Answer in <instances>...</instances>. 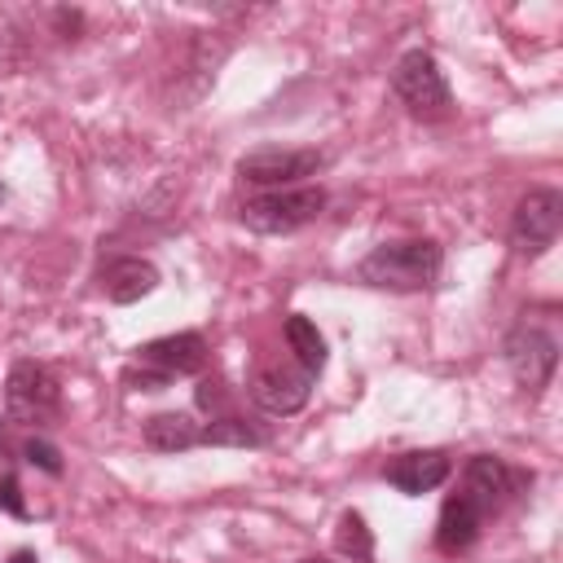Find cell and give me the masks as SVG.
I'll return each mask as SVG.
<instances>
[{
    "instance_id": "obj_1",
    "label": "cell",
    "mask_w": 563,
    "mask_h": 563,
    "mask_svg": "<svg viewBox=\"0 0 563 563\" xmlns=\"http://www.w3.org/2000/svg\"><path fill=\"white\" fill-rule=\"evenodd\" d=\"M440 264H444V255L431 238H405V242L374 246L356 264V277L378 290H427L440 277Z\"/></svg>"
},
{
    "instance_id": "obj_2",
    "label": "cell",
    "mask_w": 563,
    "mask_h": 563,
    "mask_svg": "<svg viewBox=\"0 0 563 563\" xmlns=\"http://www.w3.org/2000/svg\"><path fill=\"white\" fill-rule=\"evenodd\" d=\"M325 211V194L317 185H295V189H268L251 202H242V224L251 233H295L312 224Z\"/></svg>"
},
{
    "instance_id": "obj_3",
    "label": "cell",
    "mask_w": 563,
    "mask_h": 563,
    "mask_svg": "<svg viewBox=\"0 0 563 563\" xmlns=\"http://www.w3.org/2000/svg\"><path fill=\"white\" fill-rule=\"evenodd\" d=\"M4 409L22 427L53 422L62 409V387H57L53 369H44L40 361H18L4 378Z\"/></svg>"
},
{
    "instance_id": "obj_4",
    "label": "cell",
    "mask_w": 563,
    "mask_h": 563,
    "mask_svg": "<svg viewBox=\"0 0 563 563\" xmlns=\"http://www.w3.org/2000/svg\"><path fill=\"white\" fill-rule=\"evenodd\" d=\"M391 88L396 97L413 110V114H449L453 106V92L444 84V70L435 66V57L427 48H409L396 70H391Z\"/></svg>"
},
{
    "instance_id": "obj_5",
    "label": "cell",
    "mask_w": 563,
    "mask_h": 563,
    "mask_svg": "<svg viewBox=\"0 0 563 563\" xmlns=\"http://www.w3.org/2000/svg\"><path fill=\"white\" fill-rule=\"evenodd\" d=\"M325 167V158L317 150H282V145H264V150H251L238 158V176L246 185H260L264 194L268 189H295L299 180L317 176Z\"/></svg>"
},
{
    "instance_id": "obj_6",
    "label": "cell",
    "mask_w": 563,
    "mask_h": 563,
    "mask_svg": "<svg viewBox=\"0 0 563 563\" xmlns=\"http://www.w3.org/2000/svg\"><path fill=\"white\" fill-rule=\"evenodd\" d=\"M559 224H563V194L559 189H528L510 216V246L532 260V255L554 246Z\"/></svg>"
},
{
    "instance_id": "obj_7",
    "label": "cell",
    "mask_w": 563,
    "mask_h": 563,
    "mask_svg": "<svg viewBox=\"0 0 563 563\" xmlns=\"http://www.w3.org/2000/svg\"><path fill=\"white\" fill-rule=\"evenodd\" d=\"M506 365H510V374L523 383V387H532V391H541L550 378H554V369H559V339L545 330V325H537V321H519L510 334H506Z\"/></svg>"
},
{
    "instance_id": "obj_8",
    "label": "cell",
    "mask_w": 563,
    "mask_h": 563,
    "mask_svg": "<svg viewBox=\"0 0 563 563\" xmlns=\"http://www.w3.org/2000/svg\"><path fill=\"white\" fill-rule=\"evenodd\" d=\"M449 471H453V462H449V453H440V449H413V453H396V457L383 466L387 484H396L405 497H422V493L440 488V484L449 479Z\"/></svg>"
},
{
    "instance_id": "obj_9",
    "label": "cell",
    "mask_w": 563,
    "mask_h": 563,
    "mask_svg": "<svg viewBox=\"0 0 563 563\" xmlns=\"http://www.w3.org/2000/svg\"><path fill=\"white\" fill-rule=\"evenodd\" d=\"M519 471H510L501 457H493V453H479V457H471L466 462V475H462V493L484 510V519L506 501V497H515V488H519Z\"/></svg>"
},
{
    "instance_id": "obj_10",
    "label": "cell",
    "mask_w": 563,
    "mask_h": 563,
    "mask_svg": "<svg viewBox=\"0 0 563 563\" xmlns=\"http://www.w3.org/2000/svg\"><path fill=\"white\" fill-rule=\"evenodd\" d=\"M136 361L141 365H154L158 374L176 378V374H198L207 365V343L202 334L194 330H180V334H163V339H150L136 347Z\"/></svg>"
},
{
    "instance_id": "obj_11",
    "label": "cell",
    "mask_w": 563,
    "mask_h": 563,
    "mask_svg": "<svg viewBox=\"0 0 563 563\" xmlns=\"http://www.w3.org/2000/svg\"><path fill=\"white\" fill-rule=\"evenodd\" d=\"M251 396L268 413H282V418L299 413L312 396V374H303V369H260L251 378Z\"/></svg>"
},
{
    "instance_id": "obj_12",
    "label": "cell",
    "mask_w": 563,
    "mask_h": 563,
    "mask_svg": "<svg viewBox=\"0 0 563 563\" xmlns=\"http://www.w3.org/2000/svg\"><path fill=\"white\" fill-rule=\"evenodd\" d=\"M479 528H484V510L466 497V493H453L444 506H440V523H435V545L444 550V554H457V550H466V545H475V537H479Z\"/></svg>"
},
{
    "instance_id": "obj_13",
    "label": "cell",
    "mask_w": 563,
    "mask_h": 563,
    "mask_svg": "<svg viewBox=\"0 0 563 563\" xmlns=\"http://www.w3.org/2000/svg\"><path fill=\"white\" fill-rule=\"evenodd\" d=\"M106 299H114V303H136V299H145L154 286H158V268L150 264V260H136V255H123V260H114L110 268H106Z\"/></svg>"
},
{
    "instance_id": "obj_14",
    "label": "cell",
    "mask_w": 563,
    "mask_h": 563,
    "mask_svg": "<svg viewBox=\"0 0 563 563\" xmlns=\"http://www.w3.org/2000/svg\"><path fill=\"white\" fill-rule=\"evenodd\" d=\"M202 440V427L189 413H154L145 422V444L158 453H185Z\"/></svg>"
},
{
    "instance_id": "obj_15",
    "label": "cell",
    "mask_w": 563,
    "mask_h": 563,
    "mask_svg": "<svg viewBox=\"0 0 563 563\" xmlns=\"http://www.w3.org/2000/svg\"><path fill=\"white\" fill-rule=\"evenodd\" d=\"M286 343H290V352H295V361H299L303 374L317 378L325 369V339H321V330L303 312H290L286 317Z\"/></svg>"
},
{
    "instance_id": "obj_16",
    "label": "cell",
    "mask_w": 563,
    "mask_h": 563,
    "mask_svg": "<svg viewBox=\"0 0 563 563\" xmlns=\"http://www.w3.org/2000/svg\"><path fill=\"white\" fill-rule=\"evenodd\" d=\"M268 435L260 431V427H251V422H242V418H233V413H224V418H211L207 427H202V440L198 444H229V449H260Z\"/></svg>"
},
{
    "instance_id": "obj_17",
    "label": "cell",
    "mask_w": 563,
    "mask_h": 563,
    "mask_svg": "<svg viewBox=\"0 0 563 563\" xmlns=\"http://www.w3.org/2000/svg\"><path fill=\"white\" fill-rule=\"evenodd\" d=\"M334 545H339L347 559H356V563H374V537H369V528H365V519H361L356 510H347V515L339 519Z\"/></svg>"
},
{
    "instance_id": "obj_18",
    "label": "cell",
    "mask_w": 563,
    "mask_h": 563,
    "mask_svg": "<svg viewBox=\"0 0 563 563\" xmlns=\"http://www.w3.org/2000/svg\"><path fill=\"white\" fill-rule=\"evenodd\" d=\"M22 457H26L31 466L48 471V475H62V453H57L48 440H26V444H22Z\"/></svg>"
},
{
    "instance_id": "obj_19",
    "label": "cell",
    "mask_w": 563,
    "mask_h": 563,
    "mask_svg": "<svg viewBox=\"0 0 563 563\" xmlns=\"http://www.w3.org/2000/svg\"><path fill=\"white\" fill-rule=\"evenodd\" d=\"M0 506L9 510V515H26V501H22V493H18V479L13 475H0Z\"/></svg>"
},
{
    "instance_id": "obj_20",
    "label": "cell",
    "mask_w": 563,
    "mask_h": 563,
    "mask_svg": "<svg viewBox=\"0 0 563 563\" xmlns=\"http://www.w3.org/2000/svg\"><path fill=\"white\" fill-rule=\"evenodd\" d=\"M9 563H40V559H35V554H31V550H18V554H13V559H9Z\"/></svg>"
},
{
    "instance_id": "obj_21",
    "label": "cell",
    "mask_w": 563,
    "mask_h": 563,
    "mask_svg": "<svg viewBox=\"0 0 563 563\" xmlns=\"http://www.w3.org/2000/svg\"><path fill=\"white\" fill-rule=\"evenodd\" d=\"M303 563H330V559H303Z\"/></svg>"
}]
</instances>
